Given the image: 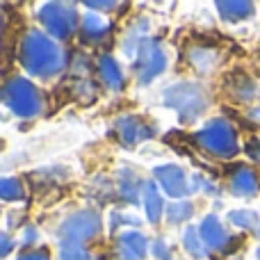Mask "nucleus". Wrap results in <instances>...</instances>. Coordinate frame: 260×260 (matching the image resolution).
I'll use <instances>...</instances> for the list:
<instances>
[{
	"label": "nucleus",
	"mask_w": 260,
	"mask_h": 260,
	"mask_svg": "<svg viewBox=\"0 0 260 260\" xmlns=\"http://www.w3.org/2000/svg\"><path fill=\"white\" fill-rule=\"evenodd\" d=\"M67 55L44 32L32 30L21 41V64L37 78H50L64 69Z\"/></svg>",
	"instance_id": "obj_1"
},
{
	"label": "nucleus",
	"mask_w": 260,
	"mask_h": 260,
	"mask_svg": "<svg viewBox=\"0 0 260 260\" xmlns=\"http://www.w3.org/2000/svg\"><path fill=\"white\" fill-rule=\"evenodd\" d=\"M165 105L176 110L180 123H192L208 108V96L199 85L180 82V85H174L165 91Z\"/></svg>",
	"instance_id": "obj_2"
},
{
	"label": "nucleus",
	"mask_w": 260,
	"mask_h": 260,
	"mask_svg": "<svg viewBox=\"0 0 260 260\" xmlns=\"http://www.w3.org/2000/svg\"><path fill=\"white\" fill-rule=\"evenodd\" d=\"M194 139H197V144L203 151H208L210 155L221 157V160L235 157L240 151L235 128L231 126L226 119H212L210 123H206V126L194 135Z\"/></svg>",
	"instance_id": "obj_3"
},
{
	"label": "nucleus",
	"mask_w": 260,
	"mask_h": 260,
	"mask_svg": "<svg viewBox=\"0 0 260 260\" xmlns=\"http://www.w3.org/2000/svg\"><path fill=\"white\" fill-rule=\"evenodd\" d=\"M5 101H7L9 110L18 117H37L41 112V96L39 89L25 78H12L5 85Z\"/></svg>",
	"instance_id": "obj_4"
},
{
	"label": "nucleus",
	"mask_w": 260,
	"mask_h": 260,
	"mask_svg": "<svg viewBox=\"0 0 260 260\" xmlns=\"http://www.w3.org/2000/svg\"><path fill=\"white\" fill-rule=\"evenodd\" d=\"M39 18L44 23V27L57 39H69L76 32V23H78V14L73 5H64V3H46L39 9Z\"/></svg>",
	"instance_id": "obj_5"
},
{
	"label": "nucleus",
	"mask_w": 260,
	"mask_h": 260,
	"mask_svg": "<svg viewBox=\"0 0 260 260\" xmlns=\"http://www.w3.org/2000/svg\"><path fill=\"white\" fill-rule=\"evenodd\" d=\"M101 231V217L94 210H80L76 215L67 217L59 226V238L62 242H76L82 244L85 240L96 238Z\"/></svg>",
	"instance_id": "obj_6"
},
{
	"label": "nucleus",
	"mask_w": 260,
	"mask_h": 260,
	"mask_svg": "<svg viewBox=\"0 0 260 260\" xmlns=\"http://www.w3.org/2000/svg\"><path fill=\"white\" fill-rule=\"evenodd\" d=\"M137 78L142 85H148L151 80H155L167 67V57H165V50L162 46L157 44L155 39H144L139 41L137 46Z\"/></svg>",
	"instance_id": "obj_7"
},
{
	"label": "nucleus",
	"mask_w": 260,
	"mask_h": 260,
	"mask_svg": "<svg viewBox=\"0 0 260 260\" xmlns=\"http://www.w3.org/2000/svg\"><path fill=\"white\" fill-rule=\"evenodd\" d=\"M155 180L160 183V187L165 189V194L174 199H183L189 194V185H187V176L180 167L176 165H162V167H155Z\"/></svg>",
	"instance_id": "obj_8"
},
{
	"label": "nucleus",
	"mask_w": 260,
	"mask_h": 260,
	"mask_svg": "<svg viewBox=\"0 0 260 260\" xmlns=\"http://www.w3.org/2000/svg\"><path fill=\"white\" fill-rule=\"evenodd\" d=\"M117 133H119V139H121L123 146H135L139 142H146L155 135V130L148 121L139 117H121L117 121Z\"/></svg>",
	"instance_id": "obj_9"
},
{
	"label": "nucleus",
	"mask_w": 260,
	"mask_h": 260,
	"mask_svg": "<svg viewBox=\"0 0 260 260\" xmlns=\"http://www.w3.org/2000/svg\"><path fill=\"white\" fill-rule=\"evenodd\" d=\"M199 233H201L203 242H206L208 249H215V251H224L233 244V238L224 231L221 221L217 219V215H208L206 219L199 226Z\"/></svg>",
	"instance_id": "obj_10"
},
{
	"label": "nucleus",
	"mask_w": 260,
	"mask_h": 260,
	"mask_svg": "<svg viewBox=\"0 0 260 260\" xmlns=\"http://www.w3.org/2000/svg\"><path fill=\"white\" fill-rule=\"evenodd\" d=\"M231 192L235 197H253L258 192V176L244 165H235L231 169Z\"/></svg>",
	"instance_id": "obj_11"
},
{
	"label": "nucleus",
	"mask_w": 260,
	"mask_h": 260,
	"mask_svg": "<svg viewBox=\"0 0 260 260\" xmlns=\"http://www.w3.org/2000/svg\"><path fill=\"white\" fill-rule=\"evenodd\" d=\"M146 249H148V242L139 231L123 233L121 238L117 240V253L121 260H144Z\"/></svg>",
	"instance_id": "obj_12"
},
{
	"label": "nucleus",
	"mask_w": 260,
	"mask_h": 260,
	"mask_svg": "<svg viewBox=\"0 0 260 260\" xmlns=\"http://www.w3.org/2000/svg\"><path fill=\"white\" fill-rule=\"evenodd\" d=\"M110 35V25L96 14H87L82 18V41L85 44H101Z\"/></svg>",
	"instance_id": "obj_13"
},
{
	"label": "nucleus",
	"mask_w": 260,
	"mask_h": 260,
	"mask_svg": "<svg viewBox=\"0 0 260 260\" xmlns=\"http://www.w3.org/2000/svg\"><path fill=\"white\" fill-rule=\"evenodd\" d=\"M142 199H144V208H146V219L151 224H157L162 217V210H165V203H162V197L157 192L155 183H144L142 187Z\"/></svg>",
	"instance_id": "obj_14"
},
{
	"label": "nucleus",
	"mask_w": 260,
	"mask_h": 260,
	"mask_svg": "<svg viewBox=\"0 0 260 260\" xmlns=\"http://www.w3.org/2000/svg\"><path fill=\"white\" fill-rule=\"evenodd\" d=\"M217 9L224 21H242L253 14V5L247 0H219Z\"/></svg>",
	"instance_id": "obj_15"
},
{
	"label": "nucleus",
	"mask_w": 260,
	"mask_h": 260,
	"mask_svg": "<svg viewBox=\"0 0 260 260\" xmlns=\"http://www.w3.org/2000/svg\"><path fill=\"white\" fill-rule=\"evenodd\" d=\"M99 73L110 89L117 91L123 87V73H121V69H119V64L114 62L110 55H103V57L99 59Z\"/></svg>",
	"instance_id": "obj_16"
},
{
	"label": "nucleus",
	"mask_w": 260,
	"mask_h": 260,
	"mask_svg": "<svg viewBox=\"0 0 260 260\" xmlns=\"http://www.w3.org/2000/svg\"><path fill=\"white\" fill-rule=\"evenodd\" d=\"M119 187H121V197L130 203H137V194L142 192L144 183L133 169H121L119 171Z\"/></svg>",
	"instance_id": "obj_17"
},
{
	"label": "nucleus",
	"mask_w": 260,
	"mask_h": 260,
	"mask_svg": "<svg viewBox=\"0 0 260 260\" xmlns=\"http://www.w3.org/2000/svg\"><path fill=\"white\" fill-rule=\"evenodd\" d=\"M231 94H233L235 101H240V103H247V101L256 99L258 87H256V82H253L251 78L235 76L233 78V85H231Z\"/></svg>",
	"instance_id": "obj_18"
},
{
	"label": "nucleus",
	"mask_w": 260,
	"mask_h": 260,
	"mask_svg": "<svg viewBox=\"0 0 260 260\" xmlns=\"http://www.w3.org/2000/svg\"><path fill=\"white\" fill-rule=\"evenodd\" d=\"M183 247L187 249L189 256H194V258H199V260L208 258V247H206V242H203L201 233H199V231L194 229V226L185 229V235H183Z\"/></svg>",
	"instance_id": "obj_19"
},
{
	"label": "nucleus",
	"mask_w": 260,
	"mask_h": 260,
	"mask_svg": "<svg viewBox=\"0 0 260 260\" xmlns=\"http://www.w3.org/2000/svg\"><path fill=\"white\" fill-rule=\"evenodd\" d=\"M231 224L238 226V229H244V231H253L256 235H260V217L258 212L253 210H233L229 215Z\"/></svg>",
	"instance_id": "obj_20"
},
{
	"label": "nucleus",
	"mask_w": 260,
	"mask_h": 260,
	"mask_svg": "<svg viewBox=\"0 0 260 260\" xmlns=\"http://www.w3.org/2000/svg\"><path fill=\"white\" fill-rule=\"evenodd\" d=\"M189 62L194 64V69L208 73L217 64V53L212 48H194L192 53H189Z\"/></svg>",
	"instance_id": "obj_21"
},
{
	"label": "nucleus",
	"mask_w": 260,
	"mask_h": 260,
	"mask_svg": "<svg viewBox=\"0 0 260 260\" xmlns=\"http://www.w3.org/2000/svg\"><path fill=\"white\" fill-rule=\"evenodd\" d=\"M23 185L18 178H0V201H21Z\"/></svg>",
	"instance_id": "obj_22"
},
{
	"label": "nucleus",
	"mask_w": 260,
	"mask_h": 260,
	"mask_svg": "<svg viewBox=\"0 0 260 260\" xmlns=\"http://www.w3.org/2000/svg\"><path fill=\"white\" fill-rule=\"evenodd\" d=\"M192 212H194L192 203H189V201H178V203H171V206H169L167 217H169L171 224H180V221L189 219V217H192Z\"/></svg>",
	"instance_id": "obj_23"
},
{
	"label": "nucleus",
	"mask_w": 260,
	"mask_h": 260,
	"mask_svg": "<svg viewBox=\"0 0 260 260\" xmlns=\"http://www.w3.org/2000/svg\"><path fill=\"white\" fill-rule=\"evenodd\" d=\"M59 256H62V260H91L89 251L82 244H76V242H62Z\"/></svg>",
	"instance_id": "obj_24"
},
{
	"label": "nucleus",
	"mask_w": 260,
	"mask_h": 260,
	"mask_svg": "<svg viewBox=\"0 0 260 260\" xmlns=\"http://www.w3.org/2000/svg\"><path fill=\"white\" fill-rule=\"evenodd\" d=\"M151 247H153V256H155V258H160V260H169L171 258V251L167 249L165 240H155Z\"/></svg>",
	"instance_id": "obj_25"
},
{
	"label": "nucleus",
	"mask_w": 260,
	"mask_h": 260,
	"mask_svg": "<svg viewBox=\"0 0 260 260\" xmlns=\"http://www.w3.org/2000/svg\"><path fill=\"white\" fill-rule=\"evenodd\" d=\"M244 151H247V155L251 157L253 162H260V139H249L247 146H244Z\"/></svg>",
	"instance_id": "obj_26"
},
{
	"label": "nucleus",
	"mask_w": 260,
	"mask_h": 260,
	"mask_svg": "<svg viewBox=\"0 0 260 260\" xmlns=\"http://www.w3.org/2000/svg\"><path fill=\"white\" fill-rule=\"evenodd\" d=\"M12 249H14L12 238H9L7 233H0V258L9 256V253H12Z\"/></svg>",
	"instance_id": "obj_27"
},
{
	"label": "nucleus",
	"mask_w": 260,
	"mask_h": 260,
	"mask_svg": "<svg viewBox=\"0 0 260 260\" xmlns=\"http://www.w3.org/2000/svg\"><path fill=\"white\" fill-rule=\"evenodd\" d=\"M16 260H50V253L48 251H25Z\"/></svg>",
	"instance_id": "obj_28"
},
{
	"label": "nucleus",
	"mask_w": 260,
	"mask_h": 260,
	"mask_svg": "<svg viewBox=\"0 0 260 260\" xmlns=\"http://www.w3.org/2000/svg\"><path fill=\"white\" fill-rule=\"evenodd\" d=\"M87 7L89 9H112V7H117V3H112V0H108V3H94V0H89Z\"/></svg>",
	"instance_id": "obj_29"
},
{
	"label": "nucleus",
	"mask_w": 260,
	"mask_h": 260,
	"mask_svg": "<svg viewBox=\"0 0 260 260\" xmlns=\"http://www.w3.org/2000/svg\"><path fill=\"white\" fill-rule=\"evenodd\" d=\"M35 240H37V233H35V229H30L25 233V242H35Z\"/></svg>",
	"instance_id": "obj_30"
},
{
	"label": "nucleus",
	"mask_w": 260,
	"mask_h": 260,
	"mask_svg": "<svg viewBox=\"0 0 260 260\" xmlns=\"http://www.w3.org/2000/svg\"><path fill=\"white\" fill-rule=\"evenodd\" d=\"M258 260H260V249H258Z\"/></svg>",
	"instance_id": "obj_31"
},
{
	"label": "nucleus",
	"mask_w": 260,
	"mask_h": 260,
	"mask_svg": "<svg viewBox=\"0 0 260 260\" xmlns=\"http://www.w3.org/2000/svg\"><path fill=\"white\" fill-rule=\"evenodd\" d=\"M0 96H5V91H0Z\"/></svg>",
	"instance_id": "obj_32"
}]
</instances>
